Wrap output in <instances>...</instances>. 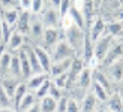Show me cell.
I'll return each instance as SVG.
<instances>
[{
  "label": "cell",
  "mask_w": 123,
  "mask_h": 112,
  "mask_svg": "<svg viewBox=\"0 0 123 112\" xmlns=\"http://www.w3.org/2000/svg\"><path fill=\"white\" fill-rule=\"evenodd\" d=\"M39 18L44 27H54V28H62V17H60V12L59 9L53 8L50 5H45L44 9L39 12Z\"/></svg>",
  "instance_id": "6da1fadb"
},
{
  "label": "cell",
  "mask_w": 123,
  "mask_h": 112,
  "mask_svg": "<svg viewBox=\"0 0 123 112\" xmlns=\"http://www.w3.org/2000/svg\"><path fill=\"white\" fill-rule=\"evenodd\" d=\"M50 55H51V63H53V61H59V60H63V58H68V57H74V55H77V54L72 49V46L66 42L65 37H62V39L57 40L56 45L51 48Z\"/></svg>",
  "instance_id": "7a4b0ae2"
},
{
  "label": "cell",
  "mask_w": 123,
  "mask_h": 112,
  "mask_svg": "<svg viewBox=\"0 0 123 112\" xmlns=\"http://www.w3.org/2000/svg\"><path fill=\"white\" fill-rule=\"evenodd\" d=\"M63 37V30L62 28H54V27H45L42 37L38 45H41L42 48H45L47 51H51V48L57 43L59 39Z\"/></svg>",
  "instance_id": "3957f363"
},
{
  "label": "cell",
  "mask_w": 123,
  "mask_h": 112,
  "mask_svg": "<svg viewBox=\"0 0 123 112\" xmlns=\"http://www.w3.org/2000/svg\"><path fill=\"white\" fill-rule=\"evenodd\" d=\"M44 24H42L41 18L38 14H32V18H30V28H29V34H27V42L32 43V45H38L42 33H44Z\"/></svg>",
  "instance_id": "277c9868"
},
{
  "label": "cell",
  "mask_w": 123,
  "mask_h": 112,
  "mask_svg": "<svg viewBox=\"0 0 123 112\" xmlns=\"http://www.w3.org/2000/svg\"><path fill=\"white\" fill-rule=\"evenodd\" d=\"M113 40H114V36L108 34V33H104L99 39L93 42V55H95V57L99 60V61L104 60L107 51L110 49V46H111Z\"/></svg>",
  "instance_id": "5b68a950"
},
{
  "label": "cell",
  "mask_w": 123,
  "mask_h": 112,
  "mask_svg": "<svg viewBox=\"0 0 123 112\" xmlns=\"http://www.w3.org/2000/svg\"><path fill=\"white\" fill-rule=\"evenodd\" d=\"M122 55H123V43H120L119 40H116V37H114L111 46H110V49L107 51L104 60L101 61V66H108V64L114 63L116 60L122 58Z\"/></svg>",
  "instance_id": "8992f818"
},
{
  "label": "cell",
  "mask_w": 123,
  "mask_h": 112,
  "mask_svg": "<svg viewBox=\"0 0 123 112\" xmlns=\"http://www.w3.org/2000/svg\"><path fill=\"white\" fill-rule=\"evenodd\" d=\"M86 32H87V34L90 36V39L93 42L98 40L104 33H105V20H104L101 15H96L93 22L90 24V27L86 30Z\"/></svg>",
  "instance_id": "52a82bcc"
},
{
  "label": "cell",
  "mask_w": 123,
  "mask_h": 112,
  "mask_svg": "<svg viewBox=\"0 0 123 112\" xmlns=\"http://www.w3.org/2000/svg\"><path fill=\"white\" fill-rule=\"evenodd\" d=\"M101 102L96 99V96L92 93L90 90L84 94V97L81 99L80 102V109L83 112H93V111H98V106H101Z\"/></svg>",
  "instance_id": "ba28073f"
},
{
  "label": "cell",
  "mask_w": 123,
  "mask_h": 112,
  "mask_svg": "<svg viewBox=\"0 0 123 112\" xmlns=\"http://www.w3.org/2000/svg\"><path fill=\"white\" fill-rule=\"evenodd\" d=\"M30 18H32V12L26 11V9H20V15H18V20L15 24V30H18L26 37L29 34V28H30Z\"/></svg>",
  "instance_id": "9c48e42d"
},
{
  "label": "cell",
  "mask_w": 123,
  "mask_h": 112,
  "mask_svg": "<svg viewBox=\"0 0 123 112\" xmlns=\"http://www.w3.org/2000/svg\"><path fill=\"white\" fill-rule=\"evenodd\" d=\"M74 57H75V55H74ZM74 57H68V58L59 60V61H53V63H51V67H50V72H48L50 78L57 76V75L65 73V72L69 70V67H71V63H72V58H74Z\"/></svg>",
  "instance_id": "30bf717a"
},
{
  "label": "cell",
  "mask_w": 123,
  "mask_h": 112,
  "mask_svg": "<svg viewBox=\"0 0 123 112\" xmlns=\"http://www.w3.org/2000/svg\"><path fill=\"white\" fill-rule=\"evenodd\" d=\"M35 48V52L38 55V60H39V64L42 67V70L45 73L50 72V67H51V55L50 51H47L45 48H42L41 45H33Z\"/></svg>",
  "instance_id": "8fae6325"
},
{
  "label": "cell",
  "mask_w": 123,
  "mask_h": 112,
  "mask_svg": "<svg viewBox=\"0 0 123 112\" xmlns=\"http://www.w3.org/2000/svg\"><path fill=\"white\" fill-rule=\"evenodd\" d=\"M26 42H27L26 36L21 34L20 32H18V30H14V32L11 33L8 42H6V46H8V49H9L11 52H17L18 49H20Z\"/></svg>",
  "instance_id": "7c38bea8"
},
{
  "label": "cell",
  "mask_w": 123,
  "mask_h": 112,
  "mask_svg": "<svg viewBox=\"0 0 123 112\" xmlns=\"http://www.w3.org/2000/svg\"><path fill=\"white\" fill-rule=\"evenodd\" d=\"M107 69L105 73H107V76L113 81V82H120V81L123 79V63L119 60H116L114 63L111 64H108L107 66Z\"/></svg>",
  "instance_id": "4fadbf2b"
},
{
  "label": "cell",
  "mask_w": 123,
  "mask_h": 112,
  "mask_svg": "<svg viewBox=\"0 0 123 112\" xmlns=\"http://www.w3.org/2000/svg\"><path fill=\"white\" fill-rule=\"evenodd\" d=\"M92 81H93V70H92L89 66H84L83 70L80 72V75H78L77 84L81 87V88L89 90L90 85H92Z\"/></svg>",
  "instance_id": "5bb4252c"
},
{
  "label": "cell",
  "mask_w": 123,
  "mask_h": 112,
  "mask_svg": "<svg viewBox=\"0 0 123 112\" xmlns=\"http://www.w3.org/2000/svg\"><path fill=\"white\" fill-rule=\"evenodd\" d=\"M17 54H18V58H20V64H21L23 79H27L30 75H32V67H30V61H29V57H27V54H26L24 46H21L20 49H18Z\"/></svg>",
  "instance_id": "9a60e30c"
},
{
  "label": "cell",
  "mask_w": 123,
  "mask_h": 112,
  "mask_svg": "<svg viewBox=\"0 0 123 112\" xmlns=\"http://www.w3.org/2000/svg\"><path fill=\"white\" fill-rule=\"evenodd\" d=\"M68 17L71 18V21L75 24V26H78L80 28H84L86 30V21H84V15H83V12H81V9L80 8H77L75 5H71V8H69V11H68V14H66Z\"/></svg>",
  "instance_id": "2e32d148"
},
{
  "label": "cell",
  "mask_w": 123,
  "mask_h": 112,
  "mask_svg": "<svg viewBox=\"0 0 123 112\" xmlns=\"http://www.w3.org/2000/svg\"><path fill=\"white\" fill-rule=\"evenodd\" d=\"M18 84H20V79L11 76V75H5V76L0 78V85L3 87V90L8 93L9 97L14 96V93H15V90H17V85H18Z\"/></svg>",
  "instance_id": "e0dca14e"
},
{
  "label": "cell",
  "mask_w": 123,
  "mask_h": 112,
  "mask_svg": "<svg viewBox=\"0 0 123 112\" xmlns=\"http://www.w3.org/2000/svg\"><path fill=\"white\" fill-rule=\"evenodd\" d=\"M38 102V99H36V96H35V91H27L26 94L23 96V99L20 102H18V105H17V111H23V112H29V109L33 106V105Z\"/></svg>",
  "instance_id": "ac0fdd59"
},
{
  "label": "cell",
  "mask_w": 123,
  "mask_h": 112,
  "mask_svg": "<svg viewBox=\"0 0 123 112\" xmlns=\"http://www.w3.org/2000/svg\"><path fill=\"white\" fill-rule=\"evenodd\" d=\"M47 78H50V75L45 73V72H41V73H32L27 79H24V81H26V84H27V88L30 91H35Z\"/></svg>",
  "instance_id": "d6986e66"
},
{
  "label": "cell",
  "mask_w": 123,
  "mask_h": 112,
  "mask_svg": "<svg viewBox=\"0 0 123 112\" xmlns=\"http://www.w3.org/2000/svg\"><path fill=\"white\" fill-rule=\"evenodd\" d=\"M105 103H107V111H111V112H122L123 111L120 93H111Z\"/></svg>",
  "instance_id": "ffe728a7"
},
{
  "label": "cell",
  "mask_w": 123,
  "mask_h": 112,
  "mask_svg": "<svg viewBox=\"0 0 123 112\" xmlns=\"http://www.w3.org/2000/svg\"><path fill=\"white\" fill-rule=\"evenodd\" d=\"M8 75H11V76H14V78H17V79L23 81L21 64H20V58H18V54H17V52H12L11 64H9V69H8Z\"/></svg>",
  "instance_id": "44dd1931"
},
{
  "label": "cell",
  "mask_w": 123,
  "mask_h": 112,
  "mask_svg": "<svg viewBox=\"0 0 123 112\" xmlns=\"http://www.w3.org/2000/svg\"><path fill=\"white\" fill-rule=\"evenodd\" d=\"M93 57V40L90 39V36L86 32L84 36V43H83V49H81V58L84 60V63L87 64L89 60Z\"/></svg>",
  "instance_id": "7402d4cb"
},
{
  "label": "cell",
  "mask_w": 123,
  "mask_h": 112,
  "mask_svg": "<svg viewBox=\"0 0 123 112\" xmlns=\"http://www.w3.org/2000/svg\"><path fill=\"white\" fill-rule=\"evenodd\" d=\"M89 90L96 96V99H98V100H99L101 103H105V102H107V99H108V96H110V93H108L105 88H104V87H102L99 82H96L95 79L92 81V85H90V88H89Z\"/></svg>",
  "instance_id": "603a6c76"
},
{
  "label": "cell",
  "mask_w": 123,
  "mask_h": 112,
  "mask_svg": "<svg viewBox=\"0 0 123 112\" xmlns=\"http://www.w3.org/2000/svg\"><path fill=\"white\" fill-rule=\"evenodd\" d=\"M56 106H57V100L53 99L51 96H44L39 99V108L41 112H56Z\"/></svg>",
  "instance_id": "cb8c5ba5"
},
{
  "label": "cell",
  "mask_w": 123,
  "mask_h": 112,
  "mask_svg": "<svg viewBox=\"0 0 123 112\" xmlns=\"http://www.w3.org/2000/svg\"><path fill=\"white\" fill-rule=\"evenodd\" d=\"M0 111H15L12 97L8 96V93L3 90L2 85H0Z\"/></svg>",
  "instance_id": "d4e9b609"
},
{
  "label": "cell",
  "mask_w": 123,
  "mask_h": 112,
  "mask_svg": "<svg viewBox=\"0 0 123 112\" xmlns=\"http://www.w3.org/2000/svg\"><path fill=\"white\" fill-rule=\"evenodd\" d=\"M0 12H2L3 21H6L9 26L15 27L17 20H18V15H20V9H3V11H0Z\"/></svg>",
  "instance_id": "484cf974"
},
{
  "label": "cell",
  "mask_w": 123,
  "mask_h": 112,
  "mask_svg": "<svg viewBox=\"0 0 123 112\" xmlns=\"http://www.w3.org/2000/svg\"><path fill=\"white\" fill-rule=\"evenodd\" d=\"M29 91V88H27V84H26V81H20V84L17 85V90H15V93H14V96H12V102H14V106H15V111H17V105H18V102L23 99V96L26 94V93Z\"/></svg>",
  "instance_id": "4316f807"
},
{
  "label": "cell",
  "mask_w": 123,
  "mask_h": 112,
  "mask_svg": "<svg viewBox=\"0 0 123 112\" xmlns=\"http://www.w3.org/2000/svg\"><path fill=\"white\" fill-rule=\"evenodd\" d=\"M122 32H123V24H122V21H111V22L105 21V33L111 34L114 37H117Z\"/></svg>",
  "instance_id": "83f0119b"
},
{
  "label": "cell",
  "mask_w": 123,
  "mask_h": 112,
  "mask_svg": "<svg viewBox=\"0 0 123 112\" xmlns=\"http://www.w3.org/2000/svg\"><path fill=\"white\" fill-rule=\"evenodd\" d=\"M51 82L56 85V87H59L60 90L65 91V88L68 87V84H69V73L65 72V73L57 75V76H53V78H51Z\"/></svg>",
  "instance_id": "f1b7e54d"
},
{
  "label": "cell",
  "mask_w": 123,
  "mask_h": 112,
  "mask_svg": "<svg viewBox=\"0 0 123 112\" xmlns=\"http://www.w3.org/2000/svg\"><path fill=\"white\" fill-rule=\"evenodd\" d=\"M50 85H51V78H47L44 82H42L38 88L35 90V96H36L38 100H39L41 97H44V96L48 94V91H50Z\"/></svg>",
  "instance_id": "f546056e"
},
{
  "label": "cell",
  "mask_w": 123,
  "mask_h": 112,
  "mask_svg": "<svg viewBox=\"0 0 123 112\" xmlns=\"http://www.w3.org/2000/svg\"><path fill=\"white\" fill-rule=\"evenodd\" d=\"M15 30V27H12V26H9L6 21H3V18H2V30H0V34H2V40L6 43L8 42V39H9V36H11V33Z\"/></svg>",
  "instance_id": "4dcf8cb0"
},
{
  "label": "cell",
  "mask_w": 123,
  "mask_h": 112,
  "mask_svg": "<svg viewBox=\"0 0 123 112\" xmlns=\"http://www.w3.org/2000/svg\"><path fill=\"white\" fill-rule=\"evenodd\" d=\"M3 9H20V0H0V11Z\"/></svg>",
  "instance_id": "1f68e13d"
},
{
  "label": "cell",
  "mask_w": 123,
  "mask_h": 112,
  "mask_svg": "<svg viewBox=\"0 0 123 112\" xmlns=\"http://www.w3.org/2000/svg\"><path fill=\"white\" fill-rule=\"evenodd\" d=\"M68 99H69V96L65 94V91H63V94L60 96V99L57 100V106H56V112H66V106H68Z\"/></svg>",
  "instance_id": "d6a6232c"
},
{
  "label": "cell",
  "mask_w": 123,
  "mask_h": 112,
  "mask_svg": "<svg viewBox=\"0 0 123 112\" xmlns=\"http://www.w3.org/2000/svg\"><path fill=\"white\" fill-rule=\"evenodd\" d=\"M45 2L44 0H32V6H30V12L32 14H39V12L44 9Z\"/></svg>",
  "instance_id": "836d02e7"
},
{
  "label": "cell",
  "mask_w": 123,
  "mask_h": 112,
  "mask_svg": "<svg viewBox=\"0 0 123 112\" xmlns=\"http://www.w3.org/2000/svg\"><path fill=\"white\" fill-rule=\"evenodd\" d=\"M78 111H81V109H80V102L75 100V99H72V97H69V99H68L66 112H78Z\"/></svg>",
  "instance_id": "e575fe53"
},
{
  "label": "cell",
  "mask_w": 123,
  "mask_h": 112,
  "mask_svg": "<svg viewBox=\"0 0 123 112\" xmlns=\"http://www.w3.org/2000/svg\"><path fill=\"white\" fill-rule=\"evenodd\" d=\"M71 5H72V0H60L59 12H60V17H62V18H63V17L68 14V11H69Z\"/></svg>",
  "instance_id": "d590c367"
},
{
  "label": "cell",
  "mask_w": 123,
  "mask_h": 112,
  "mask_svg": "<svg viewBox=\"0 0 123 112\" xmlns=\"http://www.w3.org/2000/svg\"><path fill=\"white\" fill-rule=\"evenodd\" d=\"M62 94H63V90H60L59 87H56V85H54V84L51 82V85H50V91H48V96H51L53 99L59 100Z\"/></svg>",
  "instance_id": "8d00e7d4"
},
{
  "label": "cell",
  "mask_w": 123,
  "mask_h": 112,
  "mask_svg": "<svg viewBox=\"0 0 123 112\" xmlns=\"http://www.w3.org/2000/svg\"><path fill=\"white\" fill-rule=\"evenodd\" d=\"M30 6H32V0H20V9L30 11Z\"/></svg>",
  "instance_id": "74e56055"
},
{
  "label": "cell",
  "mask_w": 123,
  "mask_h": 112,
  "mask_svg": "<svg viewBox=\"0 0 123 112\" xmlns=\"http://www.w3.org/2000/svg\"><path fill=\"white\" fill-rule=\"evenodd\" d=\"M45 5H47V3H45ZM48 5L53 6V8H56V9H59V6H60V0H48Z\"/></svg>",
  "instance_id": "f35d334b"
},
{
  "label": "cell",
  "mask_w": 123,
  "mask_h": 112,
  "mask_svg": "<svg viewBox=\"0 0 123 112\" xmlns=\"http://www.w3.org/2000/svg\"><path fill=\"white\" fill-rule=\"evenodd\" d=\"M6 49H8V46H6V43H5V42H0V57L3 55V52L6 51Z\"/></svg>",
  "instance_id": "ab89813d"
},
{
  "label": "cell",
  "mask_w": 123,
  "mask_h": 112,
  "mask_svg": "<svg viewBox=\"0 0 123 112\" xmlns=\"http://www.w3.org/2000/svg\"><path fill=\"white\" fill-rule=\"evenodd\" d=\"M0 30H2V12H0ZM2 36V34H0Z\"/></svg>",
  "instance_id": "60d3db41"
},
{
  "label": "cell",
  "mask_w": 123,
  "mask_h": 112,
  "mask_svg": "<svg viewBox=\"0 0 123 112\" xmlns=\"http://www.w3.org/2000/svg\"><path fill=\"white\" fill-rule=\"evenodd\" d=\"M120 11L123 12V0H122V3H120Z\"/></svg>",
  "instance_id": "b9f144b4"
},
{
  "label": "cell",
  "mask_w": 123,
  "mask_h": 112,
  "mask_svg": "<svg viewBox=\"0 0 123 112\" xmlns=\"http://www.w3.org/2000/svg\"><path fill=\"white\" fill-rule=\"evenodd\" d=\"M120 97H122V103H123V93H120Z\"/></svg>",
  "instance_id": "7bdbcfd3"
},
{
  "label": "cell",
  "mask_w": 123,
  "mask_h": 112,
  "mask_svg": "<svg viewBox=\"0 0 123 112\" xmlns=\"http://www.w3.org/2000/svg\"><path fill=\"white\" fill-rule=\"evenodd\" d=\"M44 2H45V3H48V0H44Z\"/></svg>",
  "instance_id": "ee69618b"
},
{
  "label": "cell",
  "mask_w": 123,
  "mask_h": 112,
  "mask_svg": "<svg viewBox=\"0 0 123 112\" xmlns=\"http://www.w3.org/2000/svg\"><path fill=\"white\" fill-rule=\"evenodd\" d=\"M122 33H123V32H122Z\"/></svg>",
  "instance_id": "f6af8a7d"
}]
</instances>
